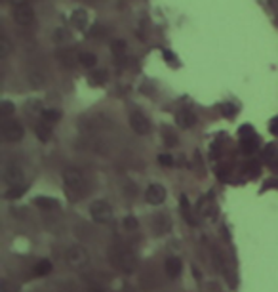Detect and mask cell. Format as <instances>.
Returning a JSON list of instances; mask_svg holds the SVG:
<instances>
[{"mask_svg": "<svg viewBox=\"0 0 278 292\" xmlns=\"http://www.w3.org/2000/svg\"><path fill=\"white\" fill-rule=\"evenodd\" d=\"M63 183H65V195L69 197V201H80L88 193V181L80 170H74V168L65 170Z\"/></svg>", "mask_w": 278, "mask_h": 292, "instance_id": "cell-1", "label": "cell"}, {"mask_svg": "<svg viewBox=\"0 0 278 292\" xmlns=\"http://www.w3.org/2000/svg\"><path fill=\"white\" fill-rule=\"evenodd\" d=\"M110 260H112L116 269H120V271L124 273H132L136 269V265H138V260H136L134 252L126 250V248H116V250L112 252Z\"/></svg>", "mask_w": 278, "mask_h": 292, "instance_id": "cell-2", "label": "cell"}, {"mask_svg": "<svg viewBox=\"0 0 278 292\" xmlns=\"http://www.w3.org/2000/svg\"><path fill=\"white\" fill-rule=\"evenodd\" d=\"M90 214H92V220L98 223H109L112 220V206L107 201H94L90 206Z\"/></svg>", "mask_w": 278, "mask_h": 292, "instance_id": "cell-3", "label": "cell"}, {"mask_svg": "<svg viewBox=\"0 0 278 292\" xmlns=\"http://www.w3.org/2000/svg\"><path fill=\"white\" fill-rule=\"evenodd\" d=\"M88 262H90V256L84 246L74 244V246H70L69 250H67V263H69L72 269H84L88 265Z\"/></svg>", "mask_w": 278, "mask_h": 292, "instance_id": "cell-4", "label": "cell"}, {"mask_svg": "<svg viewBox=\"0 0 278 292\" xmlns=\"http://www.w3.org/2000/svg\"><path fill=\"white\" fill-rule=\"evenodd\" d=\"M12 16H14V21L21 27H29V25L34 23V10H32V6H29V2L14 6Z\"/></svg>", "mask_w": 278, "mask_h": 292, "instance_id": "cell-5", "label": "cell"}, {"mask_svg": "<svg viewBox=\"0 0 278 292\" xmlns=\"http://www.w3.org/2000/svg\"><path fill=\"white\" fill-rule=\"evenodd\" d=\"M2 136L8 141H20L23 138V126L16 119H6L2 122Z\"/></svg>", "mask_w": 278, "mask_h": 292, "instance_id": "cell-6", "label": "cell"}, {"mask_svg": "<svg viewBox=\"0 0 278 292\" xmlns=\"http://www.w3.org/2000/svg\"><path fill=\"white\" fill-rule=\"evenodd\" d=\"M130 126H132V130L136 132V134H139V136H145V134H149L150 132L149 119H147L141 111H134L130 115Z\"/></svg>", "mask_w": 278, "mask_h": 292, "instance_id": "cell-7", "label": "cell"}, {"mask_svg": "<svg viewBox=\"0 0 278 292\" xmlns=\"http://www.w3.org/2000/svg\"><path fill=\"white\" fill-rule=\"evenodd\" d=\"M4 181L8 185H21L23 183V170H21L20 164L16 162H8V166L4 168Z\"/></svg>", "mask_w": 278, "mask_h": 292, "instance_id": "cell-8", "label": "cell"}, {"mask_svg": "<svg viewBox=\"0 0 278 292\" xmlns=\"http://www.w3.org/2000/svg\"><path fill=\"white\" fill-rule=\"evenodd\" d=\"M145 199H147L149 204H162L164 199H166V189L160 183H152V185H149L147 193H145Z\"/></svg>", "mask_w": 278, "mask_h": 292, "instance_id": "cell-9", "label": "cell"}, {"mask_svg": "<svg viewBox=\"0 0 278 292\" xmlns=\"http://www.w3.org/2000/svg\"><path fill=\"white\" fill-rule=\"evenodd\" d=\"M176 122H178L179 128H190V126H194V122H196V115L189 109H181V111L176 115Z\"/></svg>", "mask_w": 278, "mask_h": 292, "instance_id": "cell-10", "label": "cell"}, {"mask_svg": "<svg viewBox=\"0 0 278 292\" xmlns=\"http://www.w3.org/2000/svg\"><path fill=\"white\" fill-rule=\"evenodd\" d=\"M181 269H183V263H181L179 258L174 256V258H168V260H166V273H168V277H172V279L179 277Z\"/></svg>", "mask_w": 278, "mask_h": 292, "instance_id": "cell-11", "label": "cell"}, {"mask_svg": "<svg viewBox=\"0 0 278 292\" xmlns=\"http://www.w3.org/2000/svg\"><path fill=\"white\" fill-rule=\"evenodd\" d=\"M34 134L40 141H48L52 138V128H50V122L42 121L34 126Z\"/></svg>", "mask_w": 278, "mask_h": 292, "instance_id": "cell-12", "label": "cell"}, {"mask_svg": "<svg viewBox=\"0 0 278 292\" xmlns=\"http://www.w3.org/2000/svg\"><path fill=\"white\" fill-rule=\"evenodd\" d=\"M170 227H172V222H170L168 216L166 214H158L156 220H154V231L158 233V235H164Z\"/></svg>", "mask_w": 278, "mask_h": 292, "instance_id": "cell-13", "label": "cell"}, {"mask_svg": "<svg viewBox=\"0 0 278 292\" xmlns=\"http://www.w3.org/2000/svg\"><path fill=\"white\" fill-rule=\"evenodd\" d=\"M70 21H72V25H74L76 29H84V27H86V23H88V14H86L84 10L72 12Z\"/></svg>", "mask_w": 278, "mask_h": 292, "instance_id": "cell-14", "label": "cell"}, {"mask_svg": "<svg viewBox=\"0 0 278 292\" xmlns=\"http://www.w3.org/2000/svg\"><path fill=\"white\" fill-rule=\"evenodd\" d=\"M58 58H60V61L65 65V67H72L74 63H76V54L72 50H60V54H58Z\"/></svg>", "mask_w": 278, "mask_h": 292, "instance_id": "cell-15", "label": "cell"}, {"mask_svg": "<svg viewBox=\"0 0 278 292\" xmlns=\"http://www.w3.org/2000/svg\"><path fill=\"white\" fill-rule=\"evenodd\" d=\"M110 50H112L114 61H116V63H122V60H124V50H126V42L114 41L112 42V46H110Z\"/></svg>", "mask_w": 278, "mask_h": 292, "instance_id": "cell-16", "label": "cell"}, {"mask_svg": "<svg viewBox=\"0 0 278 292\" xmlns=\"http://www.w3.org/2000/svg\"><path fill=\"white\" fill-rule=\"evenodd\" d=\"M50 271H52L50 260H40V262L34 265V275H36V277H46Z\"/></svg>", "mask_w": 278, "mask_h": 292, "instance_id": "cell-17", "label": "cell"}, {"mask_svg": "<svg viewBox=\"0 0 278 292\" xmlns=\"http://www.w3.org/2000/svg\"><path fill=\"white\" fill-rule=\"evenodd\" d=\"M78 61L84 65V67H96V63H98V58H96V54H92V52H82L78 56Z\"/></svg>", "mask_w": 278, "mask_h": 292, "instance_id": "cell-18", "label": "cell"}, {"mask_svg": "<svg viewBox=\"0 0 278 292\" xmlns=\"http://www.w3.org/2000/svg\"><path fill=\"white\" fill-rule=\"evenodd\" d=\"M61 115H63V113H61L60 109H46V111H42V121L54 124V122L60 121Z\"/></svg>", "mask_w": 278, "mask_h": 292, "instance_id": "cell-19", "label": "cell"}, {"mask_svg": "<svg viewBox=\"0 0 278 292\" xmlns=\"http://www.w3.org/2000/svg\"><path fill=\"white\" fill-rule=\"evenodd\" d=\"M10 52H12L10 39H8L6 35H2V39H0V58H2V60H6V58L10 56Z\"/></svg>", "mask_w": 278, "mask_h": 292, "instance_id": "cell-20", "label": "cell"}, {"mask_svg": "<svg viewBox=\"0 0 278 292\" xmlns=\"http://www.w3.org/2000/svg\"><path fill=\"white\" fill-rule=\"evenodd\" d=\"M181 212H183V214H185V218H187V222L190 223V225H194V218H192V214H190V204H189V199H187V197H185V195H183V197H181Z\"/></svg>", "mask_w": 278, "mask_h": 292, "instance_id": "cell-21", "label": "cell"}, {"mask_svg": "<svg viewBox=\"0 0 278 292\" xmlns=\"http://www.w3.org/2000/svg\"><path fill=\"white\" fill-rule=\"evenodd\" d=\"M27 191V187L21 183V185H12L10 189L6 191V199H20L23 193Z\"/></svg>", "mask_w": 278, "mask_h": 292, "instance_id": "cell-22", "label": "cell"}, {"mask_svg": "<svg viewBox=\"0 0 278 292\" xmlns=\"http://www.w3.org/2000/svg\"><path fill=\"white\" fill-rule=\"evenodd\" d=\"M256 149H258V140H256L254 136H248V138H244V141H242V151L254 153Z\"/></svg>", "mask_w": 278, "mask_h": 292, "instance_id": "cell-23", "label": "cell"}, {"mask_svg": "<svg viewBox=\"0 0 278 292\" xmlns=\"http://www.w3.org/2000/svg\"><path fill=\"white\" fill-rule=\"evenodd\" d=\"M70 35L67 29H56V33H54V41L58 42V44H65V42H69Z\"/></svg>", "mask_w": 278, "mask_h": 292, "instance_id": "cell-24", "label": "cell"}, {"mask_svg": "<svg viewBox=\"0 0 278 292\" xmlns=\"http://www.w3.org/2000/svg\"><path fill=\"white\" fill-rule=\"evenodd\" d=\"M90 81L94 82V84H103V82L107 81V73H105V71L96 69L94 73H92V79H90Z\"/></svg>", "mask_w": 278, "mask_h": 292, "instance_id": "cell-25", "label": "cell"}, {"mask_svg": "<svg viewBox=\"0 0 278 292\" xmlns=\"http://www.w3.org/2000/svg\"><path fill=\"white\" fill-rule=\"evenodd\" d=\"M36 204H38L40 208H54L56 204H58V201L56 199H46V197H36Z\"/></svg>", "mask_w": 278, "mask_h": 292, "instance_id": "cell-26", "label": "cell"}, {"mask_svg": "<svg viewBox=\"0 0 278 292\" xmlns=\"http://www.w3.org/2000/svg\"><path fill=\"white\" fill-rule=\"evenodd\" d=\"M162 136H164V141H166V145H170V147H176V145H178V136H176V134H174V132L172 130H164V134H162Z\"/></svg>", "mask_w": 278, "mask_h": 292, "instance_id": "cell-27", "label": "cell"}, {"mask_svg": "<svg viewBox=\"0 0 278 292\" xmlns=\"http://www.w3.org/2000/svg\"><path fill=\"white\" fill-rule=\"evenodd\" d=\"M221 111H223V115H225V117H228V119H232V117L236 115L234 105H230V103H223V105H221Z\"/></svg>", "mask_w": 278, "mask_h": 292, "instance_id": "cell-28", "label": "cell"}, {"mask_svg": "<svg viewBox=\"0 0 278 292\" xmlns=\"http://www.w3.org/2000/svg\"><path fill=\"white\" fill-rule=\"evenodd\" d=\"M158 162L162 166H174V157L172 155H166V153H162L158 155Z\"/></svg>", "mask_w": 278, "mask_h": 292, "instance_id": "cell-29", "label": "cell"}, {"mask_svg": "<svg viewBox=\"0 0 278 292\" xmlns=\"http://www.w3.org/2000/svg\"><path fill=\"white\" fill-rule=\"evenodd\" d=\"M124 227H126V229H130V231L138 229V220H136L134 216H128V218L124 220Z\"/></svg>", "mask_w": 278, "mask_h": 292, "instance_id": "cell-30", "label": "cell"}, {"mask_svg": "<svg viewBox=\"0 0 278 292\" xmlns=\"http://www.w3.org/2000/svg\"><path fill=\"white\" fill-rule=\"evenodd\" d=\"M12 113H14V105H12L10 101H4V103H2V117L8 119Z\"/></svg>", "mask_w": 278, "mask_h": 292, "instance_id": "cell-31", "label": "cell"}, {"mask_svg": "<svg viewBox=\"0 0 278 292\" xmlns=\"http://www.w3.org/2000/svg\"><path fill=\"white\" fill-rule=\"evenodd\" d=\"M29 81L32 82V86H40V84L44 82V77H42V75H38V73H30Z\"/></svg>", "mask_w": 278, "mask_h": 292, "instance_id": "cell-32", "label": "cell"}, {"mask_svg": "<svg viewBox=\"0 0 278 292\" xmlns=\"http://www.w3.org/2000/svg\"><path fill=\"white\" fill-rule=\"evenodd\" d=\"M2 290L4 292H18V286H12L10 281H4L2 282Z\"/></svg>", "mask_w": 278, "mask_h": 292, "instance_id": "cell-33", "label": "cell"}, {"mask_svg": "<svg viewBox=\"0 0 278 292\" xmlns=\"http://www.w3.org/2000/svg\"><path fill=\"white\" fill-rule=\"evenodd\" d=\"M270 132H272L274 136H278V117H274L272 122H270Z\"/></svg>", "mask_w": 278, "mask_h": 292, "instance_id": "cell-34", "label": "cell"}, {"mask_svg": "<svg viewBox=\"0 0 278 292\" xmlns=\"http://www.w3.org/2000/svg\"><path fill=\"white\" fill-rule=\"evenodd\" d=\"M10 2L14 4V6H20V4H25L27 0H10Z\"/></svg>", "mask_w": 278, "mask_h": 292, "instance_id": "cell-35", "label": "cell"}, {"mask_svg": "<svg viewBox=\"0 0 278 292\" xmlns=\"http://www.w3.org/2000/svg\"><path fill=\"white\" fill-rule=\"evenodd\" d=\"M88 292H103V290H101V288H90Z\"/></svg>", "mask_w": 278, "mask_h": 292, "instance_id": "cell-36", "label": "cell"}]
</instances>
